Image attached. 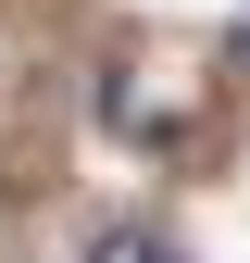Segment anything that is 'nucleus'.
I'll return each mask as SVG.
<instances>
[{
	"label": "nucleus",
	"mask_w": 250,
	"mask_h": 263,
	"mask_svg": "<svg viewBox=\"0 0 250 263\" xmlns=\"http://www.w3.org/2000/svg\"><path fill=\"white\" fill-rule=\"evenodd\" d=\"M88 263H187L163 226H100V238H88Z\"/></svg>",
	"instance_id": "1"
}]
</instances>
